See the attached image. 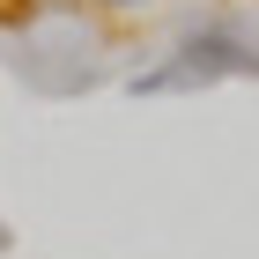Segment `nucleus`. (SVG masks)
I'll return each mask as SVG.
<instances>
[{"label":"nucleus","instance_id":"obj_1","mask_svg":"<svg viewBox=\"0 0 259 259\" xmlns=\"http://www.w3.org/2000/svg\"><path fill=\"white\" fill-rule=\"evenodd\" d=\"M222 74H259V52L237 30H193V37L170 45L156 67H141L126 89H134V97H170V89H215Z\"/></svg>","mask_w":259,"mask_h":259},{"label":"nucleus","instance_id":"obj_2","mask_svg":"<svg viewBox=\"0 0 259 259\" xmlns=\"http://www.w3.org/2000/svg\"><path fill=\"white\" fill-rule=\"evenodd\" d=\"M97 8H111V15H141L148 0H97Z\"/></svg>","mask_w":259,"mask_h":259},{"label":"nucleus","instance_id":"obj_3","mask_svg":"<svg viewBox=\"0 0 259 259\" xmlns=\"http://www.w3.org/2000/svg\"><path fill=\"white\" fill-rule=\"evenodd\" d=\"M8 244H15V230H8V222H0V252H8Z\"/></svg>","mask_w":259,"mask_h":259}]
</instances>
